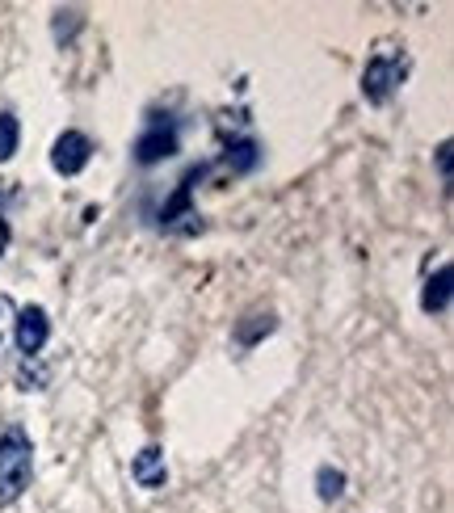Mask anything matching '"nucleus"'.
<instances>
[{
	"mask_svg": "<svg viewBox=\"0 0 454 513\" xmlns=\"http://www.w3.org/2000/svg\"><path fill=\"white\" fill-rule=\"evenodd\" d=\"M438 169H442V181H450V143L438 148Z\"/></svg>",
	"mask_w": 454,
	"mask_h": 513,
	"instance_id": "obj_14",
	"label": "nucleus"
},
{
	"mask_svg": "<svg viewBox=\"0 0 454 513\" xmlns=\"http://www.w3.org/2000/svg\"><path fill=\"white\" fill-rule=\"evenodd\" d=\"M17 143H22V122L13 114H0V164H9L17 156Z\"/></svg>",
	"mask_w": 454,
	"mask_h": 513,
	"instance_id": "obj_10",
	"label": "nucleus"
},
{
	"mask_svg": "<svg viewBox=\"0 0 454 513\" xmlns=\"http://www.w3.org/2000/svg\"><path fill=\"white\" fill-rule=\"evenodd\" d=\"M316 492H320V501H337L341 492H345V471L320 467V471H316Z\"/></svg>",
	"mask_w": 454,
	"mask_h": 513,
	"instance_id": "obj_11",
	"label": "nucleus"
},
{
	"mask_svg": "<svg viewBox=\"0 0 454 513\" xmlns=\"http://www.w3.org/2000/svg\"><path fill=\"white\" fill-rule=\"evenodd\" d=\"M131 476H135V484H139V488H148V492L164 488V484H169V467H164V450H160V446H143L139 455H135V463H131Z\"/></svg>",
	"mask_w": 454,
	"mask_h": 513,
	"instance_id": "obj_6",
	"label": "nucleus"
},
{
	"mask_svg": "<svg viewBox=\"0 0 454 513\" xmlns=\"http://www.w3.org/2000/svg\"><path fill=\"white\" fill-rule=\"evenodd\" d=\"M30 476H34V446L26 429H5L0 434V505L22 501Z\"/></svg>",
	"mask_w": 454,
	"mask_h": 513,
	"instance_id": "obj_1",
	"label": "nucleus"
},
{
	"mask_svg": "<svg viewBox=\"0 0 454 513\" xmlns=\"http://www.w3.org/2000/svg\"><path fill=\"white\" fill-rule=\"evenodd\" d=\"M9 240H13V232H9V219H0V257H5V249H9Z\"/></svg>",
	"mask_w": 454,
	"mask_h": 513,
	"instance_id": "obj_15",
	"label": "nucleus"
},
{
	"mask_svg": "<svg viewBox=\"0 0 454 513\" xmlns=\"http://www.w3.org/2000/svg\"><path fill=\"white\" fill-rule=\"evenodd\" d=\"M421 307H425V312H446V307H450V265H442V270L425 282Z\"/></svg>",
	"mask_w": 454,
	"mask_h": 513,
	"instance_id": "obj_8",
	"label": "nucleus"
},
{
	"mask_svg": "<svg viewBox=\"0 0 454 513\" xmlns=\"http://www.w3.org/2000/svg\"><path fill=\"white\" fill-rule=\"evenodd\" d=\"M89 160H93V143H89L85 131H64L55 139V148H51V169L55 173L76 177V173L89 169Z\"/></svg>",
	"mask_w": 454,
	"mask_h": 513,
	"instance_id": "obj_4",
	"label": "nucleus"
},
{
	"mask_svg": "<svg viewBox=\"0 0 454 513\" xmlns=\"http://www.w3.org/2000/svg\"><path fill=\"white\" fill-rule=\"evenodd\" d=\"M223 164H227L232 173H253L257 164H261V148H257L253 139H236V143H227Z\"/></svg>",
	"mask_w": 454,
	"mask_h": 513,
	"instance_id": "obj_7",
	"label": "nucleus"
},
{
	"mask_svg": "<svg viewBox=\"0 0 454 513\" xmlns=\"http://www.w3.org/2000/svg\"><path fill=\"white\" fill-rule=\"evenodd\" d=\"M274 324H278V320H274L270 312H265V316H261V312L249 316L244 324H236V345H257L265 333H274Z\"/></svg>",
	"mask_w": 454,
	"mask_h": 513,
	"instance_id": "obj_9",
	"label": "nucleus"
},
{
	"mask_svg": "<svg viewBox=\"0 0 454 513\" xmlns=\"http://www.w3.org/2000/svg\"><path fill=\"white\" fill-rule=\"evenodd\" d=\"M47 337H51V320H47V312L38 303L22 307V312L13 316V341H17V350H22V358H38V354H43Z\"/></svg>",
	"mask_w": 454,
	"mask_h": 513,
	"instance_id": "obj_2",
	"label": "nucleus"
},
{
	"mask_svg": "<svg viewBox=\"0 0 454 513\" xmlns=\"http://www.w3.org/2000/svg\"><path fill=\"white\" fill-rule=\"evenodd\" d=\"M177 156V131L173 127H148L139 139H135V160L139 164H160V160H169Z\"/></svg>",
	"mask_w": 454,
	"mask_h": 513,
	"instance_id": "obj_5",
	"label": "nucleus"
},
{
	"mask_svg": "<svg viewBox=\"0 0 454 513\" xmlns=\"http://www.w3.org/2000/svg\"><path fill=\"white\" fill-rule=\"evenodd\" d=\"M47 379H51V371H47V366L38 362V358H26V362H22V371H17V383H22L26 392H43Z\"/></svg>",
	"mask_w": 454,
	"mask_h": 513,
	"instance_id": "obj_12",
	"label": "nucleus"
},
{
	"mask_svg": "<svg viewBox=\"0 0 454 513\" xmlns=\"http://www.w3.org/2000/svg\"><path fill=\"white\" fill-rule=\"evenodd\" d=\"M400 80H404V64H400V59L375 55V59L366 64V72H362V93H366L370 106H383V101L396 93Z\"/></svg>",
	"mask_w": 454,
	"mask_h": 513,
	"instance_id": "obj_3",
	"label": "nucleus"
},
{
	"mask_svg": "<svg viewBox=\"0 0 454 513\" xmlns=\"http://www.w3.org/2000/svg\"><path fill=\"white\" fill-rule=\"evenodd\" d=\"M17 316V303L9 295H0V345H5V333H9V324Z\"/></svg>",
	"mask_w": 454,
	"mask_h": 513,
	"instance_id": "obj_13",
	"label": "nucleus"
}]
</instances>
